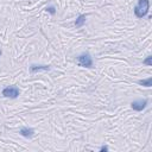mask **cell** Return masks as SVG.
Instances as JSON below:
<instances>
[{
	"label": "cell",
	"instance_id": "8fae6325",
	"mask_svg": "<svg viewBox=\"0 0 152 152\" xmlns=\"http://www.w3.org/2000/svg\"><path fill=\"white\" fill-rule=\"evenodd\" d=\"M107 150H108L107 146H102V147H100V151H107Z\"/></svg>",
	"mask_w": 152,
	"mask_h": 152
},
{
	"label": "cell",
	"instance_id": "277c9868",
	"mask_svg": "<svg viewBox=\"0 0 152 152\" xmlns=\"http://www.w3.org/2000/svg\"><path fill=\"white\" fill-rule=\"evenodd\" d=\"M147 103H148V101H147L146 99H144V100H135V101H133V102L131 103V106H132V108H133L134 110L141 112L142 109L146 108Z\"/></svg>",
	"mask_w": 152,
	"mask_h": 152
},
{
	"label": "cell",
	"instance_id": "3957f363",
	"mask_svg": "<svg viewBox=\"0 0 152 152\" xmlns=\"http://www.w3.org/2000/svg\"><path fill=\"white\" fill-rule=\"evenodd\" d=\"M20 94V90L18 87L15 86H8V87H5L2 89V95L5 97H10V99H17Z\"/></svg>",
	"mask_w": 152,
	"mask_h": 152
},
{
	"label": "cell",
	"instance_id": "9c48e42d",
	"mask_svg": "<svg viewBox=\"0 0 152 152\" xmlns=\"http://www.w3.org/2000/svg\"><path fill=\"white\" fill-rule=\"evenodd\" d=\"M142 63L146 64V65H152V56H147V58L144 59Z\"/></svg>",
	"mask_w": 152,
	"mask_h": 152
},
{
	"label": "cell",
	"instance_id": "7c38bea8",
	"mask_svg": "<svg viewBox=\"0 0 152 152\" xmlns=\"http://www.w3.org/2000/svg\"><path fill=\"white\" fill-rule=\"evenodd\" d=\"M1 53H2V52H1V50H0V57H1Z\"/></svg>",
	"mask_w": 152,
	"mask_h": 152
},
{
	"label": "cell",
	"instance_id": "ba28073f",
	"mask_svg": "<svg viewBox=\"0 0 152 152\" xmlns=\"http://www.w3.org/2000/svg\"><path fill=\"white\" fill-rule=\"evenodd\" d=\"M138 83L140 86H144V87H151L152 86V77H148L146 80H139Z\"/></svg>",
	"mask_w": 152,
	"mask_h": 152
},
{
	"label": "cell",
	"instance_id": "8992f818",
	"mask_svg": "<svg viewBox=\"0 0 152 152\" xmlns=\"http://www.w3.org/2000/svg\"><path fill=\"white\" fill-rule=\"evenodd\" d=\"M40 70H50V65H38V64H32L30 65V71L31 72H37Z\"/></svg>",
	"mask_w": 152,
	"mask_h": 152
},
{
	"label": "cell",
	"instance_id": "7a4b0ae2",
	"mask_svg": "<svg viewBox=\"0 0 152 152\" xmlns=\"http://www.w3.org/2000/svg\"><path fill=\"white\" fill-rule=\"evenodd\" d=\"M76 61H77L80 66H83V68H91L93 66V58L88 52H83L80 56H77Z\"/></svg>",
	"mask_w": 152,
	"mask_h": 152
},
{
	"label": "cell",
	"instance_id": "6da1fadb",
	"mask_svg": "<svg viewBox=\"0 0 152 152\" xmlns=\"http://www.w3.org/2000/svg\"><path fill=\"white\" fill-rule=\"evenodd\" d=\"M150 10V1L148 0H138L137 6L134 7V14L137 18H144Z\"/></svg>",
	"mask_w": 152,
	"mask_h": 152
},
{
	"label": "cell",
	"instance_id": "52a82bcc",
	"mask_svg": "<svg viewBox=\"0 0 152 152\" xmlns=\"http://www.w3.org/2000/svg\"><path fill=\"white\" fill-rule=\"evenodd\" d=\"M86 19H87L86 14H80V15L76 18V20H75V26H76V27L83 26V24L86 23Z\"/></svg>",
	"mask_w": 152,
	"mask_h": 152
},
{
	"label": "cell",
	"instance_id": "30bf717a",
	"mask_svg": "<svg viewBox=\"0 0 152 152\" xmlns=\"http://www.w3.org/2000/svg\"><path fill=\"white\" fill-rule=\"evenodd\" d=\"M46 11H48L50 14H52V15L56 13V8H55L53 6H48V7H46Z\"/></svg>",
	"mask_w": 152,
	"mask_h": 152
},
{
	"label": "cell",
	"instance_id": "5b68a950",
	"mask_svg": "<svg viewBox=\"0 0 152 152\" xmlns=\"http://www.w3.org/2000/svg\"><path fill=\"white\" fill-rule=\"evenodd\" d=\"M20 135H23L24 138H32L34 134V129L33 128H28V127H21L19 131Z\"/></svg>",
	"mask_w": 152,
	"mask_h": 152
}]
</instances>
